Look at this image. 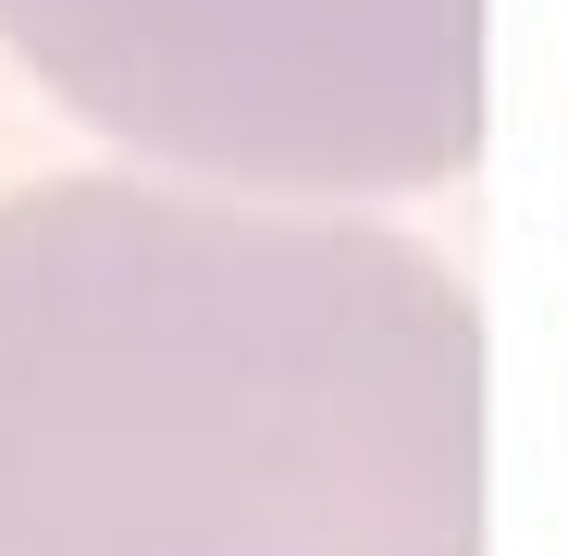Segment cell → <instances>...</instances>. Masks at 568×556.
Wrapping results in <instances>:
<instances>
[{
	"mask_svg": "<svg viewBox=\"0 0 568 556\" xmlns=\"http://www.w3.org/2000/svg\"><path fill=\"white\" fill-rule=\"evenodd\" d=\"M74 124L260 199H396L483 149V0H0Z\"/></svg>",
	"mask_w": 568,
	"mask_h": 556,
	"instance_id": "obj_2",
	"label": "cell"
},
{
	"mask_svg": "<svg viewBox=\"0 0 568 556\" xmlns=\"http://www.w3.org/2000/svg\"><path fill=\"white\" fill-rule=\"evenodd\" d=\"M0 556H483V310L384 223L13 185Z\"/></svg>",
	"mask_w": 568,
	"mask_h": 556,
	"instance_id": "obj_1",
	"label": "cell"
}]
</instances>
